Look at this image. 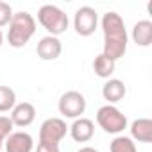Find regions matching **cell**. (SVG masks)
Masks as SVG:
<instances>
[{
	"mask_svg": "<svg viewBox=\"0 0 152 152\" xmlns=\"http://www.w3.org/2000/svg\"><path fill=\"white\" fill-rule=\"evenodd\" d=\"M36 32V20L27 11H18L13 15V20L9 23L7 41L13 48H23L29 39Z\"/></svg>",
	"mask_w": 152,
	"mask_h": 152,
	"instance_id": "obj_2",
	"label": "cell"
},
{
	"mask_svg": "<svg viewBox=\"0 0 152 152\" xmlns=\"http://www.w3.org/2000/svg\"><path fill=\"white\" fill-rule=\"evenodd\" d=\"M68 125L63 118H47L39 127V143L59 145V141L66 136Z\"/></svg>",
	"mask_w": 152,
	"mask_h": 152,
	"instance_id": "obj_7",
	"label": "cell"
},
{
	"mask_svg": "<svg viewBox=\"0 0 152 152\" xmlns=\"http://www.w3.org/2000/svg\"><path fill=\"white\" fill-rule=\"evenodd\" d=\"M13 122H11V118L9 116H2L0 115V141L4 143V140L13 132Z\"/></svg>",
	"mask_w": 152,
	"mask_h": 152,
	"instance_id": "obj_19",
	"label": "cell"
},
{
	"mask_svg": "<svg viewBox=\"0 0 152 152\" xmlns=\"http://www.w3.org/2000/svg\"><path fill=\"white\" fill-rule=\"evenodd\" d=\"M97 124L107 134H120L127 129V116L116 106L106 104L97 111Z\"/></svg>",
	"mask_w": 152,
	"mask_h": 152,
	"instance_id": "obj_4",
	"label": "cell"
},
{
	"mask_svg": "<svg viewBox=\"0 0 152 152\" xmlns=\"http://www.w3.org/2000/svg\"><path fill=\"white\" fill-rule=\"evenodd\" d=\"M4 143H6L4 145L6 147V152H32V148H34V140L25 131L11 132L4 140Z\"/></svg>",
	"mask_w": 152,
	"mask_h": 152,
	"instance_id": "obj_9",
	"label": "cell"
},
{
	"mask_svg": "<svg viewBox=\"0 0 152 152\" xmlns=\"http://www.w3.org/2000/svg\"><path fill=\"white\" fill-rule=\"evenodd\" d=\"M99 27V15L93 7L90 6H83L75 11L73 16V29L79 36H91Z\"/></svg>",
	"mask_w": 152,
	"mask_h": 152,
	"instance_id": "obj_6",
	"label": "cell"
},
{
	"mask_svg": "<svg viewBox=\"0 0 152 152\" xmlns=\"http://www.w3.org/2000/svg\"><path fill=\"white\" fill-rule=\"evenodd\" d=\"M57 107H59V113L64 118L75 120V118H81L84 115V111H86V99H84L83 93L75 91V90H70V91L61 95Z\"/></svg>",
	"mask_w": 152,
	"mask_h": 152,
	"instance_id": "obj_5",
	"label": "cell"
},
{
	"mask_svg": "<svg viewBox=\"0 0 152 152\" xmlns=\"http://www.w3.org/2000/svg\"><path fill=\"white\" fill-rule=\"evenodd\" d=\"M132 41L138 47H148L152 43V22L150 20H140L132 27Z\"/></svg>",
	"mask_w": 152,
	"mask_h": 152,
	"instance_id": "obj_14",
	"label": "cell"
},
{
	"mask_svg": "<svg viewBox=\"0 0 152 152\" xmlns=\"http://www.w3.org/2000/svg\"><path fill=\"white\" fill-rule=\"evenodd\" d=\"M131 140L150 143L152 141V120L148 118H138L131 124Z\"/></svg>",
	"mask_w": 152,
	"mask_h": 152,
	"instance_id": "obj_13",
	"label": "cell"
},
{
	"mask_svg": "<svg viewBox=\"0 0 152 152\" xmlns=\"http://www.w3.org/2000/svg\"><path fill=\"white\" fill-rule=\"evenodd\" d=\"M16 106V93L9 86H0V113H7Z\"/></svg>",
	"mask_w": 152,
	"mask_h": 152,
	"instance_id": "obj_16",
	"label": "cell"
},
{
	"mask_svg": "<svg viewBox=\"0 0 152 152\" xmlns=\"http://www.w3.org/2000/svg\"><path fill=\"white\" fill-rule=\"evenodd\" d=\"M11 122L16 127H27L36 118V107L31 102H20L11 109Z\"/></svg>",
	"mask_w": 152,
	"mask_h": 152,
	"instance_id": "obj_11",
	"label": "cell"
},
{
	"mask_svg": "<svg viewBox=\"0 0 152 152\" xmlns=\"http://www.w3.org/2000/svg\"><path fill=\"white\" fill-rule=\"evenodd\" d=\"M127 93V88H125V83L120 81V79H107L106 84L102 86V97L104 100H107L111 106L120 102Z\"/></svg>",
	"mask_w": 152,
	"mask_h": 152,
	"instance_id": "obj_12",
	"label": "cell"
},
{
	"mask_svg": "<svg viewBox=\"0 0 152 152\" xmlns=\"http://www.w3.org/2000/svg\"><path fill=\"white\" fill-rule=\"evenodd\" d=\"M70 131V136L73 138V141H77V143H86L93 138L95 134V124L90 120V118H75L73 124L68 127Z\"/></svg>",
	"mask_w": 152,
	"mask_h": 152,
	"instance_id": "obj_10",
	"label": "cell"
},
{
	"mask_svg": "<svg viewBox=\"0 0 152 152\" xmlns=\"http://www.w3.org/2000/svg\"><path fill=\"white\" fill-rule=\"evenodd\" d=\"M2 43H4V34H2V31H0V47H2Z\"/></svg>",
	"mask_w": 152,
	"mask_h": 152,
	"instance_id": "obj_22",
	"label": "cell"
},
{
	"mask_svg": "<svg viewBox=\"0 0 152 152\" xmlns=\"http://www.w3.org/2000/svg\"><path fill=\"white\" fill-rule=\"evenodd\" d=\"M34 152H59V145H48V143H38V148Z\"/></svg>",
	"mask_w": 152,
	"mask_h": 152,
	"instance_id": "obj_20",
	"label": "cell"
},
{
	"mask_svg": "<svg viewBox=\"0 0 152 152\" xmlns=\"http://www.w3.org/2000/svg\"><path fill=\"white\" fill-rule=\"evenodd\" d=\"M38 22L48 32V36H59L68 29V15L52 4H45L38 11Z\"/></svg>",
	"mask_w": 152,
	"mask_h": 152,
	"instance_id": "obj_3",
	"label": "cell"
},
{
	"mask_svg": "<svg viewBox=\"0 0 152 152\" xmlns=\"http://www.w3.org/2000/svg\"><path fill=\"white\" fill-rule=\"evenodd\" d=\"M77 152H99V150L93 148V147H83V148H79Z\"/></svg>",
	"mask_w": 152,
	"mask_h": 152,
	"instance_id": "obj_21",
	"label": "cell"
},
{
	"mask_svg": "<svg viewBox=\"0 0 152 152\" xmlns=\"http://www.w3.org/2000/svg\"><path fill=\"white\" fill-rule=\"evenodd\" d=\"M61 52H63V43L56 36H45L38 41L36 54L43 61H56L61 56Z\"/></svg>",
	"mask_w": 152,
	"mask_h": 152,
	"instance_id": "obj_8",
	"label": "cell"
},
{
	"mask_svg": "<svg viewBox=\"0 0 152 152\" xmlns=\"http://www.w3.org/2000/svg\"><path fill=\"white\" fill-rule=\"evenodd\" d=\"M100 27H102V32H104V50H102V54L116 63L120 57L125 56L127 43H129V36H127L124 18L115 11H107L102 16Z\"/></svg>",
	"mask_w": 152,
	"mask_h": 152,
	"instance_id": "obj_1",
	"label": "cell"
},
{
	"mask_svg": "<svg viewBox=\"0 0 152 152\" xmlns=\"http://www.w3.org/2000/svg\"><path fill=\"white\" fill-rule=\"evenodd\" d=\"M13 7L7 4V2H2L0 0V27H6V25H9L11 23V20H13Z\"/></svg>",
	"mask_w": 152,
	"mask_h": 152,
	"instance_id": "obj_18",
	"label": "cell"
},
{
	"mask_svg": "<svg viewBox=\"0 0 152 152\" xmlns=\"http://www.w3.org/2000/svg\"><path fill=\"white\" fill-rule=\"evenodd\" d=\"M2 147H4V143H2V141H0V150H2Z\"/></svg>",
	"mask_w": 152,
	"mask_h": 152,
	"instance_id": "obj_23",
	"label": "cell"
},
{
	"mask_svg": "<svg viewBox=\"0 0 152 152\" xmlns=\"http://www.w3.org/2000/svg\"><path fill=\"white\" fill-rule=\"evenodd\" d=\"M109 152H138V148L129 136H116L109 145Z\"/></svg>",
	"mask_w": 152,
	"mask_h": 152,
	"instance_id": "obj_17",
	"label": "cell"
},
{
	"mask_svg": "<svg viewBox=\"0 0 152 152\" xmlns=\"http://www.w3.org/2000/svg\"><path fill=\"white\" fill-rule=\"evenodd\" d=\"M115 66H116V63L113 59H109L107 56H104V54H99L93 59V72L100 79H109L115 72Z\"/></svg>",
	"mask_w": 152,
	"mask_h": 152,
	"instance_id": "obj_15",
	"label": "cell"
}]
</instances>
